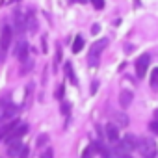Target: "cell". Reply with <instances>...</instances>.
<instances>
[{"mask_svg":"<svg viewBox=\"0 0 158 158\" xmlns=\"http://www.w3.org/2000/svg\"><path fill=\"white\" fill-rule=\"evenodd\" d=\"M136 149L143 158H154L158 154V147H156V141L152 138H138Z\"/></svg>","mask_w":158,"mask_h":158,"instance_id":"cell-1","label":"cell"},{"mask_svg":"<svg viewBox=\"0 0 158 158\" xmlns=\"http://www.w3.org/2000/svg\"><path fill=\"white\" fill-rule=\"evenodd\" d=\"M108 47V39H99L97 43H93V47L89 48V54H88V61H89V65H97L99 63V60H101V54H102V50Z\"/></svg>","mask_w":158,"mask_h":158,"instance_id":"cell-2","label":"cell"},{"mask_svg":"<svg viewBox=\"0 0 158 158\" xmlns=\"http://www.w3.org/2000/svg\"><path fill=\"white\" fill-rule=\"evenodd\" d=\"M11 41H13V30H11L10 24H4L2 30H0V50L6 52L10 48Z\"/></svg>","mask_w":158,"mask_h":158,"instance_id":"cell-3","label":"cell"},{"mask_svg":"<svg viewBox=\"0 0 158 158\" xmlns=\"http://www.w3.org/2000/svg\"><path fill=\"white\" fill-rule=\"evenodd\" d=\"M149 63H151V56L149 54H141L138 60H136V74L138 78H143L147 69H149Z\"/></svg>","mask_w":158,"mask_h":158,"instance_id":"cell-4","label":"cell"},{"mask_svg":"<svg viewBox=\"0 0 158 158\" xmlns=\"http://www.w3.org/2000/svg\"><path fill=\"white\" fill-rule=\"evenodd\" d=\"M26 132H28V125H17V127H15V128H13V130H11V132H10L6 138H4V139H6V143L10 145L11 141H17V139H21V138H23Z\"/></svg>","mask_w":158,"mask_h":158,"instance_id":"cell-5","label":"cell"},{"mask_svg":"<svg viewBox=\"0 0 158 158\" xmlns=\"http://www.w3.org/2000/svg\"><path fill=\"white\" fill-rule=\"evenodd\" d=\"M17 106L15 104H2L0 106V121H8V119H11L15 114H17Z\"/></svg>","mask_w":158,"mask_h":158,"instance_id":"cell-6","label":"cell"},{"mask_svg":"<svg viewBox=\"0 0 158 158\" xmlns=\"http://www.w3.org/2000/svg\"><path fill=\"white\" fill-rule=\"evenodd\" d=\"M106 138L112 141V143H117L121 138H119V128L114 125V123H108L106 125Z\"/></svg>","mask_w":158,"mask_h":158,"instance_id":"cell-7","label":"cell"},{"mask_svg":"<svg viewBox=\"0 0 158 158\" xmlns=\"http://www.w3.org/2000/svg\"><path fill=\"white\" fill-rule=\"evenodd\" d=\"M121 143H123V147H125L127 151H132V149L138 147V138H136L134 134H127V136H123Z\"/></svg>","mask_w":158,"mask_h":158,"instance_id":"cell-8","label":"cell"},{"mask_svg":"<svg viewBox=\"0 0 158 158\" xmlns=\"http://www.w3.org/2000/svg\"><path fill=\"white\" fill-rule=\"evenodd\" d=\"M15 54H17V58L24 63L26 60H28V43L26 41H21L19 45H17V50H15Z\"/></svg>","mask_w":158,"mask_h":158,"instance_id":"cell-9","label":"cell"},{"mask_svg":"<svg viewBox=\"0 0 158 158\" xmlns=\"http://www.w3.org/2000/svg\"><path fill=\"white\" fill-rule=\"evenodd\" d=\"M23 151V143L17 139V141H11L10 145H8V156H11V158H15V156H19V152Z\"/></svg>","mask_w":158,"mask_h":158,"instance_id":"cell-10","label":"cell"},{"mask_svg":"<svg viewBox=\"0 0 158 158\" xmlns=\"http://www.w3.org/2000/svg\"><path fill=\"white\" fill-rule=\"evenodd\" d=\"M130 102H132V93L130 91H121L119 93V106L121 108H128Z\"/></svg>","mask_w":158,"mask_h":158,"instance_id":"cell-11","label":"cell"},{"mask_svg":"<svg viewBox=\"0 0 158 158\" xmlns=\"http://www.w3.org/2000/svg\"><path fill=\"white\" fill-rule=\"evenodd\" d=\"M95 149H97V152L101 154V158H112V154H110L112 151H110V149H108V147H106L104 143L97 141V143H95Z\"/></svg>","mask_w":158,"mask_h":158,"instance_id":"cell-12","label":"cell"},{"mask_svg":"<svg viewBox=\"0 0 158 158\" xmlns=\"http://www.w3.org/2000/svg\"><path fill=\"white\" fill-rule=\"evenodd\" d=\"M65 74H67V78L71 80V84H73V86H76V84H78L76 74H74V69H73V63H65Z\"/></svg>","mask_w":158,"mask_h":158,"instance_id":"cell-13","label":"cell"},{"mask_svg":"<svg viewBox=\"0 0 158 158\" xmlns=\"http://www.w3.org/2000/svg\"><path fill=\"white\" fill-rule=\"evenodd\" d=\"M82 48H84V37H82V35H76V37H74V41H73V52H74V54H78Z\"/></svg>","mask_w":158,"mask_h":158,"instance_id":"cell-14","label":"cell"},{"mask_svg":"<svg viewBox=\"0 0 158 158\" xmlns=\"http://www.w3.org/2000/svg\"><path fill=\"white\" fill-rule=\"evenodd\" d=\"M151 88H152V89L158 88V67L152 69V73H151Z\"/></svg>","mask_w":158,"mask_h":158,"instance_id":"cell-15","label":"cell"},{"mask_svg":"<svg viewBox=\"0 0 158 158\" xmlns=\"http://www.w3.org/2000/svg\"><path fill=\"white\" fill-rule=\"evenodd\" d=\"M95 10H104V0H91Z\"/></svg>","mask_w":158,"mask_h":158,"instance_id":"cell-16","label":"cell"},{"mask_svg":"<svg viewBox=\"0 0 158 158\" xmlns=\"http://www.w3.org/2000/svg\"><path fill=\"white\" fill-rule=\"evenodd\" d=\"M28 28H30V32H35V19H34L32 13H30V17H28Z\"/></svg>","mask_w":158,"mask_h":158,"instance_id":"cell-17","label":"cell"},{"mask_svg":"<svg viewBox=\"0 0 158 158\" xmlns=\"http://www.w3.org/2000/svg\"><path fill=\"white\" fill-rule=\"evenodd\" d=\"M39 158H54V151H52V149H45Z\"/></svg>","mask_w":158,"mask_h":158,"instance_id":"cell-18","label":"cell"},{"mask_svg":"<svg viewBox=\"0 0 158 158\" xmlns=\"http://www.w3.org/2000/svg\"><path fill=\"white\" fill-rule=\"evenodd\" d=\"M115 119L119 121V125H128V117H127V115H121V114H117V115H115Z\"/></svg>","mask_w":158,"mask_h":158,"instance_id":"cell-19","label":"cell"},{"mask_svg":"<svg viewBox=\"0 0 158 158\" xmlns=\"http://www.w3.org/2000/svg\"><path fill=\"white\" fill-rule=\"evenodd\" d=\"M28 156H30V149H28V147H23V151L19 152L17 158H28Z\"/></svg>","mask_w":158,"mask_h":158,"instance_id":"cell-20","label":"cell"},{"mask_svg":"<svg viewBox=\"0 0 158 158\" xmlns=\"http://www.w3.org/2000/svg\"><path fill=\"white\" fill-rule=\"evenodd\" d=\"M149 128H151V132H152V134H158V121H151Z\"/></svg>","mask_w":158,"mask_h":158,"instance_id":"cell-21","label":"cell"},{"mask_svg":"<svg viewBox=\"0 0 158 158\" xmlns=\"http://www.w3.org/2000/svg\"><path fill=\"white\" fill-rule=\"evenodd\" d=\"M56 99H60V101L63 99V86H61V84H60L58 89H56Z\"/></svg>","mask_w":158,"mask_h":158,"instance_id":"cell-22","label":"cell"},{"mask_svg":"<svg viewBox=\"0 0 158 158\" xmlns=\"http://www.w3.org/2000/svg\"><path fill=\"white\" fill-rule=\"evenodd\" d=\"M82 158H91V149H86L84 154H82Z\"/></svg>","mask_w":158,"mask_h":158,"instance_id":"cell-23","label":"cell"},{"mask_svg":"<svg viewBox=\"0 0 158 158\" xmlns=\"http://www.w3.org/2000/svg\"><path fill=\"white\" fill-rule=\"evenodd\" d=\"M47 143V136H41V139H37V145H43Z\"/></svg>","mask_w":158,"mask_h":158,"instance_id":"cell-24","label":"cell"},{"mask_svg":"<svg viewBox=\"0 0 158 158\" xmlns=\"http://www.w3.org/2000/svg\"><path fill=\"white\" fill-rule=\"evenodd\" d=\"M67 108H69V104H65V102H63V104H61V112H63V114H67Z\"/></svg>","mask_w":158,"mask_h":158,"instance_id":"cell-25","label":"cell"},{"mask_svg":"<svg viewBox=\"0 0 158 158\" xmlns=\"http://www.w3.org/2000/svg\"><path fill=\"white\" fill-rule=\"evenodd\" d=\"M154 117H156V121H158V110H156V112H154Z\"/></svg>","mask_w":158,"mask_h":158,"instance_id":"cell-26","label":"cell"},{"mask_svg":"<svg viewBox=\"0 0 158 158\" xmlns=\"http://www.w3.org/2000/svg\"><path fill=\"white\" fill-rule=\"evenodd\" d=\"M123 158H132V156H130V154H125V156H123Z\"/></svg>","mask_w":158,"mask_h":158,"instance_id":"cell-27","label":"cell"},{"mask_svg":"<svg viewBox=\"0 0 158 158\" xmlns=\"http://www.w3.org/2000/svg\"><path fill=\"white\" fill-rule=\"evenodd\" d=\"M78 2H86V0H78Z\"/></svg>","mask_w":158,"mask_h":158,"instance_id":"cell-28","label":"cell"}]
</instances>
